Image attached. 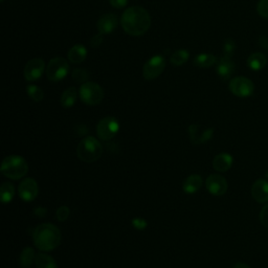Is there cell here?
Wrapping results in <instances>:
<instances>
[{
    "mask_svg": "<svg viewBox=\"0 0 268 268\" xmlns=\"http://www.w3.org/2000/svg\"><path fill=\"white\" fill-rule=\"evenodd\" d=\"M102 41H103L102 34H97V35H95L91 39V46L94 48H97L98 46H100V44H102Z\"/></svg>",
    "mask_w": 268,
    "mask_h": 268,
    "instance_id": "e575fe53",
    "label": "cell"
},
{
    "mask_svg": "<svg viewBox=\"0 0 268 268\" xmlns=\"http://www.w3.org/2000/svg\"><path fill=\"white\" fill-rule=\"evenodd\" d=\"M109 3L115 9H124L128 4V0H109Z\"/></svg>",
    "mask_w": 268,
    "mask_h": 268,
    "instance_id": "836d02e7",
    "label": "cell"
},
{
    "mask_svg": "<svg viewBox=\"0 0 268 268\" xmlns=\"http://www.w3.org/2000/svg\"><path fill=\"white\" fill-rule=\"evenodd\" d=\"M257 11L261 17L268 19V0H260L257 5Z\"/></svg>",
    "mask_w": 268,
    "mask_h": 268,
    "instance_id": "f546056e",
    "label": "cell"
},
{
    "mask_svg": "<svg viewBox=\"0 0 268 268\" xmlns=\"http://www.w3.org/2000/svg\"><path fill=\"white\" fill-rule=\"evenodd\" d=\"M80 97L83 103L89 106H94L102 102L104 97L103 88L96 83L86 82L80 88Z\"/></svg>",
    "mask_w": 268,
    "mask_h": 268,
    "instance_id": "5b68a950",
    "label": "cell"
},
{
    "mask_svg": "<svg viewBox=\"0 0 268 268\" xmlns=\"http://www.w3.org/2000/svg\"><path fill=\"white\" fill-rule=\"evenodd\" d=\"M70 72V64L64 58H54L50 60L46 69V75L48 80L58 82L63 80Z\"/></svg>",
    "mask_w": 268,
    "mask_h": 268,
    "instance_id": "8992f818",
    "label": "cell"
},
{
    "mask_svg": "<svg viewBox=\"0 0 268 268\" xmlns=\"http://www.w3.org/2000/svg\"><path fill=\"white\" fill-rule=\"evenodd\" d=\"M73 79L77 83H86V81L89 78V73L86 70L83 69H76L73 72Z\"/></svg>",
    "mask_w": 268,
    "mask_h": 268,
    "instance_id": "83f0119b",
    "label": "cell"
},
{
    "mask_svg": "<svg viewBox=\"0 0 268 268\" xmlns=\"http://www.w3.org/2000/svg\"><path fill=\"white\" fill-rule=\"evenodd\" d=\"M233 73H234V64L231 58L223 56L219 61H218L217 74L222 80L224 81L228 80Z\"/></svg>",
    "mask_w": 268,
    "mask_h": 268,
    "instance_id": "2e32d148",
    "label": "cell"
},
{
    "mask_svg": "<svg viewBox=\"0 0 268 268\" xmlns=\"http://www.w3.org/2000/svg\"><path fill=\"white\" fill-rule=\"evenodd\" d=\"M251 196L259 204H265L268 201V181L258 179L251 187Z\"/></svg>",
    "mask_w": 268,
    "mask_h": 268,
    "instance_id": "5bb4252c",
    "label": "cell"
},
{
    "mask_svg": "<svg viewBox=\"0 0 268 268\" xmlns=\"http://www.w3.org/2000/svg\"><path fill=\"white\" fill-rule=\"evenodd\" d=\"M203 186V178L200 175H191L183 182L182 189L188 194H194L198 192Z\"/></svg>",
    "mask_w": 268,
    "mask_h": 268,
    "instance_id": "ffe728a7",
    "label": "cell"
},
{
    "mask_svg": "<svg viewBox=\"0 0 268 268\" xmlns=\"http://www.w3.org/2000/svg\"><path fill=\"white\" fill-rule=\"evenodd\" d=\"M26 90H27V94L29 95V97L32 100H35V102H41L44 97V93H43L42 89L39 88L38 86L28 85Z\"/></svg>",
    "mask_w": 268,
    "mask_h": 268,
    "instance_id": "4316f807",
    "label": "cell"
},
{
    "mask_svg": "<svg viewBox=\"0 0 268 268\" xmlns=\"http://www.w3.org/2000/svg\"><path fill=\"white\" fill-rule=\"evenodd\" d=\"M217 63V58L211 54H201L198 55L195 60L194 64L200 69H209V67L214 66Z\"/></svg>",
    "mask_w": 268,
    "mask_h": 268,
    "instance_id": "44dd1931",
    "label": "cell"
},
{
    "mask_svg": "<svg viewBox=\"0 0 268 268\" xmlns=\"http://www.w3.org/2000/svg\"><path fill=\"white\" fill-rule=\"evenodd\" d=\"M77 100V89L76 87H70L66 89L61 96V104L65 108H71L75 105Z\"/></svg>",
    "mask_w": 268,
    "mask_h": 268,
    "instance_id": "7402d4cb",
    "label": "cell"
},
{
    "mask_svg": "<svg viewBox=\"0 0 268 268\" xmlns=\"http://www.w3.org/2000/svg\"><path fill=\"white\" fill-rule=\"evenodd\" d=\"M117 24H119V21H117V17L114 14L111 13L105 14L98 19L97 22L98 34H102V35L111 34L116 29Z\"/></svg>",
    "mask_w": 268,
    "mask_h": 268,
    "instance_id": "4fadbf2b",
    "label": "cell"
},
{
    "mask_svg": "<svg viewBox=\"0 0 268 268\" xmlns=\"http://www.w3.org/2000/svg\"><path fill=\"white\" fill-rule=\"evenodd\" d=\"M35 264L37 268H58L56 261L46 254H39L36 256Z\"/></svg>",
    "mask_w": 268,
    "mask_h": 268,
    "instance_id": "cb8c5ba5",
    "label": "cell"
},
{
    "mask_svg": "<svg viewBox=\"0 0 268 268\" xmlns=\"http://www.w3.org/2000/svg\"><path fill=\"white\" fill-rule=\"evenodd\" d=\"M260 221L262 225L268 229V204L264 206L260 212Z\"/></svg>",
    "mask_w": 268,
    "mask_h": 268,
    "instance_id": "1f68e13d",
    "label": "cell"
},
{
    "mask_svg": "<svg viewBox=\"0 0 268 268\" xmlns=\"http://www.w3.org/2000/svg\"><path fill=\"white\" fill-rule=\"evenodd\" d=\"M165 69V59L162 56H154L144 66L143 76L146 80H154L158 78Z\"/></svg>",
    "mask_w": 268,
    "mask_h": 268,
    "instance_id": "9c48e42d",
    "label": "cell"
},
{
    "mask_svg": "<svg viewBox=\"0 0 268 268\" xmlns=\"http://www.w3.org/2000/svg\"><path fill=\"white\" fill-rule=\"evenodd\" d=\"M190 58V53L187 49H178L171 56L170 62L174 66H181L186 62H188Z\"/></svg>",
    "mask_w": 268,
    "mask_h": 268,
    "instance_id": "d4e9b609",
    "label": "cell"
},
{
    "mask_svg": "<svg viewBox=\"0 0 268 268\" xmlns=\"http://www.w3.org/2000/svg\"><path fill=\"white\" fill-rule=\"evenodd\" d=\"M121 24L128 35L142 36L151 26V17L144 8L132 7L123 13Z\"/></svg>",
    "mask_w": 268,
    "mask_h": 268,
    "instance_id": "6da1fadb",
    "label": "cell"
},
{
    "mask_svg": "<svg viewBox=\"0 0 268 268\" xmlns=\"http://www.w3.org/2000/svg\"><path fill=\"white\" fill-rule=\"evenodd\" d=\"M233 268H250V267H249V266H247L245 263L239 262V263H236V264H234Z\"/></svg>",
    "mask_w": 268,
    "mask_h": 268,
    "instance_id": "d590c367",
    "label": "cell"
},
{
    "mask_svg": "<svg viewBox=\"0 0 268 268\" xmlns=\"http://www.w3.org/2000/svg\"><path fill=\"white\" fill-rule=\"evenodd\" d=\"M2 2H4V0H2Z\"/></svg>",
    "mask_w": 268,
    "mask_h": 268,
    "instance_id": "74e56055",
    "label": "cell"
},
{
    "mask_svg": "<svg viewBox=\"0 0 268 268\" xmlns=\"http://www.w3.org/2000/svg\"><path fill=\"white\" fill-rule=\"evenodd\" d=\"M266 178H267V179H268V171H267V172H266Z\"/></svg>",
    "mask_w": 268,
    "mask_h": 268,
    "instance_id": "8d00e7d4",
    "label": "cell"
},
{
    "mask_svg": "<svg viewBox=\"0 0 268 268\" xmlns=\"http://www.w3.org/2000/svg\"><path fill=\"white\" fill-rule=\"evenodd\" d=\"M132 225L139 230H143L147 227V221L143 218H136V219L132 220Z\"/></svg>",
    "mask_w": 268,
    "mask_h": 268,
    "instance_id": "d6a6232c",
    "label": "cell"
},
{
    "mask_svg": "<svg viewBox=\"0 0 268 268\" xmlns=\"http://www.w3.org/2000/svg\"><path fill=\"white\" fill-rule=\"evenodd\" d=\"M67 57H69V60L72 63L81 64L82 62L85 61V59L87 57V49L84 47L83 45H81V44L75 45V46H73L70 49V52H69V55H67Z\"/></svg>",
    "mask_w": 268,
    "mask_h": 268,
    "instance_id": "ac0fdd59",
    "label": "cell"
},
{
    "mask_svg": "<svg viewBox=\"0 0 268 268\" xmlns=\"http://www.w3.org/2000/svg\"><path fill=\"white\" fill-rule=\"evenodd\" d=\"M0 195H2V200L4 204H9L13 200L15 196V188L12 183L5 182L0 188Z\"/></svg>",
    "mask_w": 268,
    "mask_h": 268,
    "instance_id": "484cf974",
    "label": "cell"
},
{
    "mask_svg": "<svg viewBox=\"0 0 268 268\" xmlns=\"http://www.w3.org/2000/svg\"><path fill=\"white\" fill-rule=\"evenodd\" d=\"M102 145H100V143L96 139L92 137L83 139L77 148L78 157L80 158V160L86 163L95 162L102 156Z\"/></svg>",
    "mask_w": 268,
    "mask_h": 268,
    "instance_id": "3957f363",
    "label": "cell"
},
{
    "mask_svg": "<svg viewBox=\"0 0 268 268\" xmlns=\"http://www.w3.org/2000/svg\"><path fill=\"white\" fill-rule=\"evenodd\" d=\"M70 216V209L66 206H62L57 210V219L60 221H65Z\"/></svg>",
    "mask_w": 268,
    "mask_h": 268,
    "instance_id": "4dcf8cb0",
    "label": "cell"
},
{
    "mask_svg": "<svg viewBox=\"0 0 268 268\" xmlns=\"http://www.w3.org/2000/svg\"><path fill=\"white\" fill-rule=\"evenodd\" d=\"M234 49H236V43H234V41L230 38L226 39L223 44V56L231 58L234 53Z\"/></svg>",
    "mask_w": 268,
    "mask_h": 268,
    "instance_id": "f1b7e54d",
    "label": "cell"
},
{
    "mask_svg": "<svg viewBox=\"0 0 268 268\" xmlns=\"http://www.w3.org/2000/svg\"><path fill=\"white\" fill-rule=\"evenodd\" d=\"M229 90L230 92L239 97H247L253 95L255 91V85L249 79L245 77L233 78L229 82Z\"/></svg>",
    "mask_w": 268,
    "mask_h": 268,
    "instance_id": "ba28073f",
    "label": "cell"
},
{
    "mask_svg": "<svg viewBox=\"0 0 268 268\" xmlns=\"http://www.w3.org/2000/svg\"><path fill=\"white\" fill-rule=\"evenodd\" d=\"M38 192H39L38 184L35 181V179L25 178L19 184V188H18L19 196L21 197L22 200L27 201V203L35 200L38 195Z\"/></svg>",
    "mask_w": 268,
    "mask_h": 268,
    "instance_id": "7c38bea8",
    "label": "cell"
},
{
    "mask_svg": "<svg viewBox=\"0 0 268 268\" xmlns=\"http://www.w3.org/2000/svg\"><path fill=\"white\" fill-rule=\"evenodd\" d=\"M45 69V63L42 59L36 58L30 60L24 67V78L28 82L37 81L43 75Z\"/></svg>",
    "mask_w": 268,
    "mask_h": 268,
    "instance_id": "8fae6325",
    "label": "cell"
},
{
    "mask_svg": "<svg viewBox=\"0 0 268 268\" xmlns=\"http://www.w3.org/2000/svg\"><path fill=\"white\" fill-rule=\"evenodd\" d=\"M266 63H267L266 56L262 53L251 54L247 59V66L254 72L262 71L266 66Z\"/></svg>",
    "mask_w": 268,
    "mask_h": 268,
    "instance_id": "d6986e66",
    "label": "cell"
},
{
    "mask_svg": "<svg viewBox=\"0 0 268 268\" xmlns=\"http://www.w3.org/2000/svg\"><path fill=\"white\" fill-rule=\"evenodd\" d=\"M206 187L214 196H222L227 191V181L219 174H212L207 178Z\"/></svg>",
    "mask_w": 268,
    "mask_h": 268,
    "instance_id": "30bf717a",
    "label": "cell"
},
{
    "mask_svg": "<svg viewBox=\"0 0 268 268\" xmlns=\"http://www.w3.org/2000/svg\"><path fill=\"white\" fill-rule=\"evenodd\" d=\"M189 133H190L191 141L194 144H204L213 138L214 130L213 129H206V130L201 131L200 126L191 125L189 128Z\"/></svg>",
    "mask_w": 268,
    "mask_h": 268,
    "instance_id": "9a60e30c",
    "label": "cell"
},
{
    "mask_svg": "<svg viewBox=\"0 0 268 268\" xmlns=\"http://www.w3.org/2000/svg\"><path fill=\"white\" fill-rule=\"evenodd\" d=\"M28 166L24 158L17 155H11L4 159L2 164V173L13 180L20 179L27 173Z\"/></svg>",
    "mask_w": 268,
    "mask_h": 268,
    "instance_id": "277c9868",
    "label": "cell"
},
{
    "mask_svg": "<svg viewBox=\"0 0 268 268\" xmlns=\"http://www.w3.org/2000/svg\"><path fill=\"white\" fill-rule=\"evenodd\" d=\"M36 260L35 251L31 247H26L22 250V253L20 255V265L22 268H30L32 265V262Z\"/></svg>",
    "mask_w": 268,
    "mask_h": 268,
    "instance_id": "603a6c76",
    "label": "cell"
},
{
    "mask_svg": "<svg viewBox=\"0 0 268 268\" xmlns=\"http://www.w3.org/2000/svg\"><path fill=\"white\" fill-rule=\"evenodd\" d=\"M232 157L228 153H220L216 155L213 160V166L217 172H226L232 165Z\"/></svg>",
    "mask_w": 268,
    "mask_h": 268,
    "instance_id": "e0dca14e",
    "label": "cell"
},
{
    "mask_svg": "<svg viewBox=\"0 0 268 268\" xmlns=\"http://www.w3.org/2000/svg\"><path fill=\"white\" fill-rule=\"evenodd\" d=\"M120 130V124L113 116H106L100 120L96 127L97 137L102 141L111 140Z\"/></svg>",
    "mask_w": 268,
    "mask_h": 268,
    "instance_id": "52a82bcc",
    "label": "cell"
},
{
    "mask_svg": "<svg viewBox=\"0 0 268 268\" xmlns=\"http://www.w3.org/2000/svg\"><path fill=\"white\" fill-rule=\"evenodd\" d=\"M35 246L43 251H50L57 248L62 239V234L59 228L49 223L38 225L32 233Z\"/></svg>",
    "mask_w": 268,
    "mask_h": 268,
    "instance_id": "7a4b0ae2",
    "label": "cell"
}]
</instances>
